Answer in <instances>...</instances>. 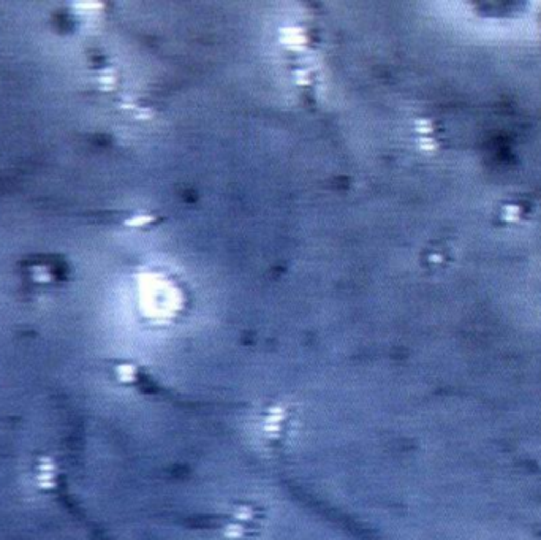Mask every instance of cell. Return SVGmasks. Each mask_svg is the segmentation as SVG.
Wrapping results in <instances>:
<instances>
[{"label":"cell","mask_w":541,"mask_h":540,"mask_svg":"<svg viewBox=\"0 0 541 540\" xmlns=\"http://www.w3.org/2000/svg\"><path fill=\"white\" fill-rule=\"evenodd\" d=\"M502 219L508 224H516L521 219V208L514 203H508L502 208Z\"/></svg>","instance_id":"cell-1"}]
</instances>
